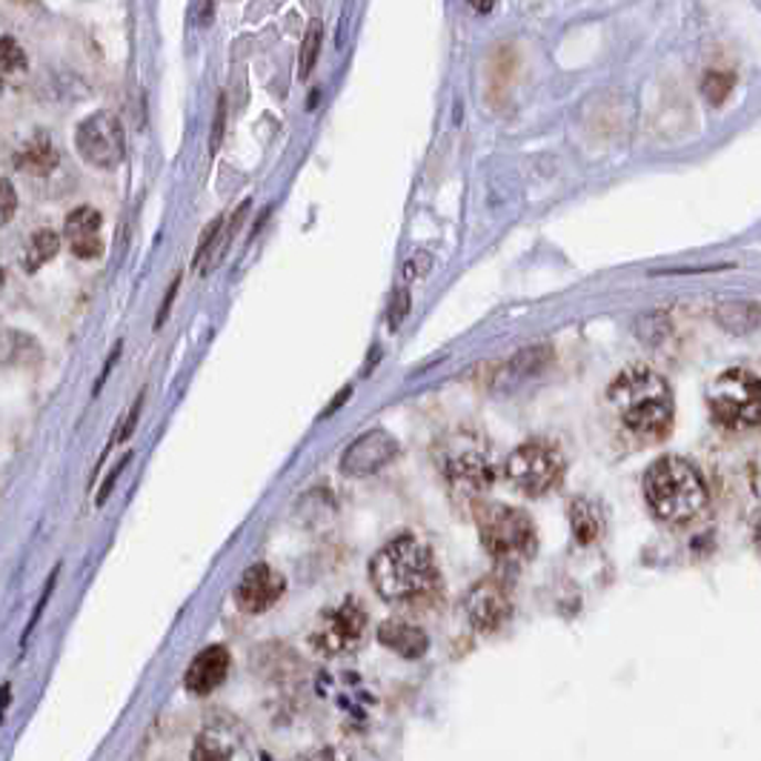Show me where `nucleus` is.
Masks as SVG:
<instances>
[{
    "label": "nucleus",
    "mask_w": 761,
    "mask_h": 761,
    "mask_svg": "<svg viewBox=\"0 0 761 761\" xmlns=\"http://www.w3.org/2000/svg\"><path fill=\"white\" fill-rule=\"evenodd\" d=\"M570 521H573V533L578 544H593L602 535V512L587 499H575L570 504Z\"/></svg>",
    "instance_id": "obj_17"
},
{
    "label": "nucleus",
    "mask_w": 761,
    "mask_h": 761,
    "mask_svg": "<svg viewBox=\"0 0 761 761\" xmlns=\"http://www.w3.org/2000/svg\"><path fill=\"white\" fill-rule=\"evenodd\" d=\"M378 642L398 653L402 658H421L429 647V638L416 624L402 622V618H389L378 627Z\"/></svg>",
    "instance_id": "obj_15"
},
{
    "label": "nucleus",
    "mask_w": 761,
    "mask_h": 761,
    "mask_svg": "<svg viewBox=\"0 0 761 761\" xmlns=\"http://www.w3.org/2000/svg\"><path fill=\"white\" fill-rule=\"evenodd\" d=\"M472 9H476V12H490V3H472Z\"/></svg>",
    "instance_id": "obj_32"
},
{
    "label": "nucleus",
    "mask_w": 761,
    "mask_h": 761,
    "mask_svg": "<svg viewBox=\"0 0 761 761\" xmlns=\"http://www.w3.org/2000/svg\"><path fill=\"white\" fill-rule=\"evenodd\" d=\"M178 286H180V278H175L173 286H169V290H167V298H164V306H160L158 319H155V330H158V326L164 324V321H167L169 310H173V301H175V292H178Z\"/></svg>",
    "instance_id": "obj_26"
},
{
    "label": "nucleus",
    "mask_w": 761,
    "mask_h": 761,
    "mask_svg": "<svg viewBox=\"0 0 761 761\" xmlns=\"http://www.w3.org/2000/svg\"><path fill=\"white\" fill-rule=\"evenodd\" d=\"M14 167L29 175H49L58 167L55 146L49 144L46 135H41V138H35L14 155Z\"/></svg>",
    "instance_id": "obj_16"
},
{
    "label": "nucleus",
    "mask_w": 761,
    "mask_h": 761,
    "mask_svg": "<svg viewBox=\"0 0 761 761\" xmlns=\"http://www.w3.org/2000/svg\"><path fill=\"white\" fill-rule=\"evenodd\" d=\"M550 346H530V350H524V353H519L515 358L510 361V369L515 375H530V373H539V369L548 367L550 361Z\"/></svg>",
    "instance_id": "obj_19"
},
{
    "label": "nucleus",
    "mask_w": 761,
    "mask_h": 761,
    "mask_svg": "<svg viewBox=\"0 0 761 761\" xmlns=\"http://www.w3.org/2000/svg\"><path fill=\"white\" fill-rule=\"evenodd\" d=\"M707 407L716 424L730 432L761 427V378L750 369H727L707 389Z\"/></svg>",
    "instance_id": "obj_5"
},
{
    "label": "nucleus",
    "mask_w": 761,
    "mask_h": 761,
    "mask_svg": "<svg viewBox=\"0 0 761 761\" xmlns=\"http://www.w3.org/2000/svg\"><path fill=\"white\" fill-rule=\"evenodd\" d=\"M223 118H227V110H223V95L221 101H218V115H215V129H212V153L218 149V144H221V135H223Z\"/></svg>",
    "instance_id": "obj_27"
},
{
    "label": "nucleus",
    "mask_w": 761,
    "mask_h": 761,
    "mask_svg": "<svg viewBox=\"0 0 761 761\" xmlns=\"http://www.w3.org/2000/svg\"><path fill=\"white\" fill-rule=\"evenodd\" d=\"M101 212L92 207H77L66 215V223H63V236L70 243L72 256L81 258V261H95V258L104 256V236H101Z\"/></svg>",
    "instance_id": "obj_12"
},
{
    "label": "nucleus",
    "mask_w": 761,
    "mask_h": 761,
    "mask_svg": "<svg viewBox=\"0 0 761 761\" xmlns=\"http://www.w3.org/2000/svg\"><path fill=\"white\" fill-rule=\"evenodd\" d=\"M644 499L661 524L681 527L699 519L710 496L699 467L681 456H661L644 472Z\"/></svg>",
    "instance_id": "obj_2"
},
{
    "label": "nucleus",
    "mask_w": 761,
    "mask_h": 761,
    "mask_svg": "<svg viewBox=\"0 0 761 761\" xmlns=\"http://www.w3.org/2000/svg\"><path fill=\"white\" fill-rule=\"evenodd\" d=\"M124 467H126V458H121V465L115 467V470H112V476H110V478H106L104 490L97 492V504H104V501H106V496H110V490H112V484H115V478L121 476V470H124Z\"/></svg>",
    "instance_id": "obj_28"
},
{
    "label": "nucleus",
    "mask_w": 761,
    "mask_h": 761,
    "mask_svg": "<svg viewBox=\"0 0 761 761\" xmlns=\"http://www.w3.org/2000/svg\"><path fill=\"white\" fill-rule=\"evenodd\" d=\"M75 146L92 167L115 169L124 160V126L112 112H95L77 126Z\"/></svg>",
    "instance_id": "obj_8"
},
{
    "label": "nucleus",
    "mask_w": 761,
    "mask_h": 761,
    "mask_svg": "<svg viewBox=\"0 0 761 761\" xmlns=\"http://www.w3.org/2000/svg\"><path fill=\"white\" fill-rule=\"evenodd\" d=\"M364 636H367V609L355 598H346L344 604L326 609L319 618L310 642L324 656H346V653L358 650Z\"/></svg>",
    "instance_id": "obj_7"
},
{
    "label": "nucleus",
    "mask_w": 761,
    "mask_h": 761,
    "mask_svg": "<svg viewBox=\"0 0 761 761\" xmlns=\"http://www.w3.org/2000/svg\"><path fill=\"white\" fill-rule=\"evenodd\" d=\"M618 421L642 441H661L673 429L676 402L665 378L647 367L624 369L607 389Z\"/></svg>",
    "instance_id": "obj_1"
},
{
    "label": "nucleus",
    "mask_w": 761,
    "mask_h": 761,
    "mask_svg": "<svg viewBox=\"0 0 761 761\" xmlns=\"http://www.w3.org/2000/svg\"><path fill=\"white\" fill-rule=\"evenodd\" d=\"M310 761H350V759H346V755H341L338 750H324V753L312 755Z\"/></svg>",
    "instance_id": "obj_30"
},
{
    "label": "nucleus",
    "mask_w": 761,
    "mask_h": 761,
    "mask_svg": "<svg viewBox=\"0 0 761 761\" xmlns=\"http://www.w3.org/2000/svg\"><path fill=\"white\" fill-rule=\"evenodd\" d=\"M755 539H759V544H761V510H759V515H755Z\"/></svg>",
    "instance_id": "obj_31"
},
{
    "label": "nucleus",
    "mask_w": 761,
    "mask_h": 761,
    "mask_svg": "<svg viewBox=\"0 0 761 761\" xmlns=\"http://www.w3.org/2000/svg\"><path fill=\"white\" fill-rule=\"evenodd\" d=\"M504 476L524 496H544L564 476V456L550 441H527L510 452Z\"/></svg>",
    "instance_id": "obj_6"
},
{
    "label": "nucleus",
    "mask_w": 761,
    "mask_h": 761,
    "mask_svg": "<svg viewBox=\"0 0 761 761\" xmlns=\"http://www.w3.org/2000/svg\"><path fill=\"white\" fill-rule=\"evenodd\" d=\"M14 207H18V198H14V189L9 180H3V223L12 221Z\"/></svg>",
    "instance_id": "obj_25"
},
{
    "label": "nucleus",
    "mask_w": 761,
    "mask_h": 761,
    "mask_svg": "<svg viewBox=\"0 0 761 761\" xmlns=\"http://www.w3.org/2000/svg\"><path fill=\"white\" fill-rule=\"evenodd\" d=\"M229 665H232V656H229L227 647L215 644L207 647L204 653L195 656V661L189 665L187 676H184V685L192 696H207V692L218 690L223 685V678L229 676Z\"/></svg>",
    "instance_id": "obj_14"
},
{
    "label": "nucleus",
    "mask_w": 761,
    "mask_h": 761,
    "mask_svg": "<svg viewBox=\"0 0 761 761\" xmlns=\"http://www.w3.org/2000/svg\"><path fill=\"white\" fill-rule=\"evenodd\" d=\"M27 52L14 43V38H3V43H0V66H3V75L27 72Z\"/></svg>",
    "instance_id": "obj_21"
},
{
    "label": "nucleus",
    "mask_w": 761,
    "mask_h": 761,
    "mask_svg": "<svg viewBox=\"0 0 761 761\" xmlns=\"http://www.w3.org/2000/svg\"><path fill=\"white\" fill-rule=\"evenodd\" d=\"M319 52H321V21L315 18V21L310 23V29H306L304 46H301V77H310L312 66H315V61H319Z\"/></svg>",
    "instance_id": "obj_20"
},
{
    "label": "nucleus",
    "mask_w": 761,
    "mask_h": 761,
    "mask_svg": "<svg viewBox=\"0 0 761 761\" xmlns=\"http://www.w3.org/2000/svg\"><path fill=\"white\" fill-rule=\"evenodd\" d=\"M407 310H409V295L407 292H398V298H395V306H393V326L404 319V312Z\"/></svg>",
    "instance_id": "obj_29"
},
{
    "label": "nucleus",
    "mask_w": 761,
    "mask_h": 761,
    "mask_svg": "<svg viewBox=\"0 0 761 761\" xmlns=\"http://www.w3.org/2000/svg\"><path fill=\"white\" fill-rule=\"evenodd\" d=\"M58 250H61V241H58V236L52 232V229H41V232H35L27 250V270L35 272L38 267L52 261V258L58 256Z\"/></svg>",
    "instance_id": "obj_18"
},
{
    "label": "nucleus",
    "mask_w": 761,
    "mask_h": 761,
    "mask_svg": "<svg viewBox=\"0 0 761 761\" xmlns=\"http://www.w3.org/2000/svg\"><path fill=\"white\" fill-rule=\"evenodd\" d=\"M140 404H144V395H140L138 402H135V407L129 409V416H126V421L121 424V429H118V438L115 441H126V438L132 436V427L138 424V413H140Z\"/></svg>",
    "instance_id": "obj_24"
},
{
    "label": "nucleus",
    "mask_w": 761,
    "mask_h": 761,
    "mask_svg": "<svg viewBox=\"0 0 761 761\" xmlns=\"http://www.w3.org/2000/svg\"><path fill=\"white\" fill-rule=\"evenodd\" d=\"M192 761H229V755L223 753L221 748H215L212 741H198V748H195L192 753Z\"/></svg>",
    "instance_id": "obj_23"
},
{
    "label": "nucleus",
    "mask_w": 761,
    "mask_h": 761,
    "mask_svg": "<svg viewBox=\"0 0 761 761\" xmlns=\"http://www.w3.org/2000/svg\"><path fill=\"white\" fill-rule=\"evenodd\" d=\"M478 535L484 541L487 553L504 564L533 559L539 539H535L533 519L524 510L492 501H476Z\"/></svg>",
    "instance_id": "obj_4"
},
{
    "label": "nucleus",
    "mask_w": 761,
    "mask_h": 761,
    "mask_svg": "<svg viewBox=\"0 0 761 761\" xmlns=\"http://www.w3.org/2000/svg\"><path fill=\"white\" fill-rule=\"evenodd\" d=\"M465 613L478 633L499 630V627H504L507 618H510L512 613L510 593H507L504 584L496 582V578H484V582H478L476 587L467 593Z\"/></svg>",
    "instance_id": "obj_10"
},
{
    "label": "nucleus",
    "mask_w": 761,
    "mask_h": 761,
    "mask_svg": "<svg viewBox=\"0 0 761 761\" xmlns=\"http://www.w3.org/2000/svg\"><path fill=\"white\" fill-rule=\"evenodd\" d=\"M398 456V441L389 436L387 429H369L364 436L355 438L341 456V472L346 478H367L375 476L380 467H387Z\"/></svg>",
    "instance_id": "obj_9"
},
{
    "label": "nucleus",
    "mask_w": 761,
    "mask_h": 761,
    "mask_svg": "<svg viewBox=\"0 0 761 761\" xmlns=\"http://www.w3.org/2000/svg\"><path fill=\"white\" fill-rule=\"evenodd\" d=\"M444 472L456 487H465L470 492H481L496 481V467L481 450H452L444 458Z\"/></svg>",
    "instance_id": "obj_13"
},
{
    "label": "nucleus",
    "mask_w": 761,
    "mask_h": 761,
    "mask_svg": "<svg viewBox=\"0 0 761 761\" xmlns=\"http://www.w3.org/2000/svg\"><path fill=\"white\" fill-rule=\"evenodd\" d=\"M286 582L284 575L272 570L270 564H256L243 573V578L236 587V604L243 613H267L275 607L284 595Z\"/></svg>",
    "instance_id": "obj_11"
},
{
    "label": "nucleus",
    "mask_w": 761,
    "mask_h": 761,
    "mask_svg": "<svg viewBox=\"0 0 761 761\" xmlns=\"http://www.w3.org/2000/svg\"><path fill=\"white\" fill-rule=\"evenodd\" d=\"M369 582L384 602H416L438 587L436 559L427 544L402 535L375 553Z\"/></svg>",
    "instance_id": "obj_3"
},
{
    "label": "nucleus",
    "mask_w": 761,
    "mask_h": 761,
    "mask_svg": "<svg viewBox=\"0 0 761 761\" xmlns=\"http://www.w3.org/2000/svg\"><path fill=\"white\" fill-rule=\"evenodd\" d=\"M730 90H733V75H727V72H710L705 77V95L710 104H721L730 95Z\"/></svg>",
    "instance_id": "obj_22"
}]
</instances>
